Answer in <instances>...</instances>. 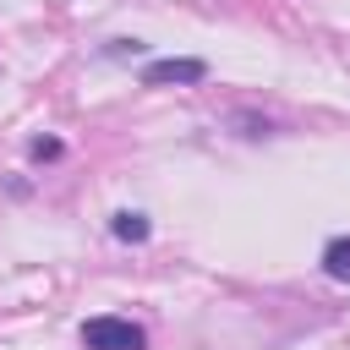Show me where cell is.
Instances as JSON below:
<instances>
[{"instance_id": "cell-1", "label": "cell", "mask_w": 350, "mask_h": 350, "mask_svg": "<svg viewBox=\"0 0 350 350\" xmlns=\"http://www.w3.org/2000/svg\"><path fill=\"white\" fill-rule=\"evenodd\" d=\"M82 345L88 350H148V334L131 317H88L82 323Z\"/></svg>"}, {"instance_id": "cell-2", "label": "cell", "mask_w": 350, "mask_h": 350, "mask_svg": "<svg viewBox=\"0 0 350 350\" xmlns=\"http://www.w3.org/2000/svg\"><path fill=\"white\" fill-rule=\"evenodd\" d=\"M208 77V60H191V55H170V60H148L142 66V88H186V82H202Z\"/></svg>"}, {"instance_id": "cell-3", "label": "cell", "mask_w": 350, "mask_h": 350, "mask_svg": "<svg viewBox=\"0 0 350 350\" xmlns=\"http://www.w3.org/2000/svg\"><path fill=\"white\" fill-rule=\"evenodd\" d=\"M109 235H115V241H126V246H142V241L153 235V224H148V213H137V208H120V213L109 219Z\"/></svg>"}, {"instance_id": "cell-4", "label": "cell", "mask_w": 350, "mask_h": 350, "mask_svg": "<svg viewBox=\"0 0 350 350\" xmlns=\"http://www.w3.org/2000/svg\"><path fill=\"white\" fill-rule=\"evenodd\" d=\"M323 273H328L334 284H350V235H334V241L323 246Z\"/></svg>"}, {"instance_id": "cell-5", "label": "cell", "mask_w": 350, "mask_h": 350, "mask_svg": "<svg viewBox=\"0 0 350 350\" xmlns=\"http://www.w3.org/2000/svg\"><path fill=\"white\" fill-rule=\"evenodd\" d=\"M60 153H66V148H60L55 137H33V142H27V159H38V164H44V159H60Z\"/></svg>"}, {"instance_id": "cell-6", "label": "cell", "mask_w": 350, "mask_h": 350, "mask_svg": "<svg viewBox=\"0 0 350 350\" xmlns=\"http://www.w3.org/2000/svg\"><path fill=\"white\" fill-rule=\"evenodd\" d=\"M104 55H142V44H137V38H109Z\"/></svg>"}]
</instances>
